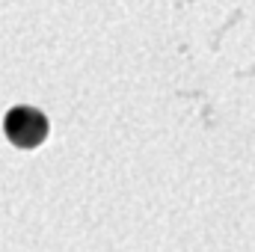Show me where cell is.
Here are the masks:
<instances>
[{"label":"cell","mask_w":255,"mask_h":252,"mask_svg":"<svg viewBox=\"0 0 255 252\" xmlns=\"http://www.w3.org/2000/svg\"><path fill=\"white\" fill-rule=\"evenodd\" d=\"M3 133H6V139H9V145L30 151V148L45 145V139H48V133H51V122H48V116H45L39 107L18 104V107H12V110L6 113V119H3Z\"/></svg>","instance_id":"cell-1"}]
</instances>
